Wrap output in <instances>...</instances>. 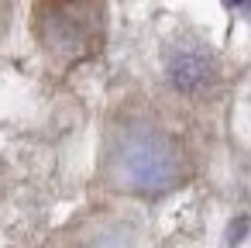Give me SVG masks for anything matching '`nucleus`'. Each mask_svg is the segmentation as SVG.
I'll return each mask as SVG.
<instances>
[{
  "instance_id": "nucleus-1",
  "label": "nucleus",
  "mask_w": 251,
  "mask_h": 248,
  "mask_svg": "<svg viewBox=\"0 0 251 248\" xmlns=\"http://www.w3.org/2000/svg\"><path fill=\"white\" fill-rule=\"evenodd\" d=\"M196 176V152L182 128L151 100H117L97 148V183L124 200L158 203Z\"/></svg>"
},
{
  "instance_id": "nucleus-2",
  "label": "nucleus",
  "mask_w": 251,
  "mask_h": 248,
  "mask_svg": "<svg viewBox=\"0 0 251 248\" xmlns=\"http://www.w3.org/2000/svg\"><path fill=\"white\" fill-rule=\"evenodd\" d=\"M31 35L49 66L73 69L103 52L107 7L103 4H35Z\"/></svg>"
},
{
  "instance_id": "nucleus-3",
  "label": "nucleus",
  "mask_w": 251,
  "mask_h": 248,
  "mask_svg": "<svg viewBox=\"0 0 251 248\" xmlns=\"http://www.w3.org/2000/svg\"><path fill=\"white\" fill-rule=\"evenodd\" d=\"M162 83L176 104L213 107L224 97L227 69L220 52L196 31H176L162 45Z\"/></svg>"
},
{
  "instance_id": "nucleus-4",
  "label": "nucleus",
  "mask_w": 251,
  "mask_h": 248,
  "mask_svg": "<svg viewBox=\"0 0 251 248\" xmlns=\"http://www.w3.org/2000/svg\"><path fill=\"white\" fill-rule=\"evenodd\" d=\"M134 238L138 234L127 220L103 217V220L86 224V231L79 238H73V248H134Z\"/></svg>"
},
{
  "instance_id": "nucleus-5",
  "label": "nucleus",
  "mask_w": 251,
  "mask_h": 248,
  "mask_svg": "<svg viewBox=\"0 0 251 248\" xmlns=\"http://www.w3.org/2000/svg\"><path fill=\"white\" fill-rule=\"evenodd\" d=\"M11 4H0V42L7 38V31H11Z\"/></svg>"
},
{
  "instance_id": "nucleus-6",
  "label": "nucleus",
  "mask_w": 251,
  "mask_h": 248,
  "mask_svg": "<svg viewBox=\"0 0 251 248\" xmlns=\"http://www.w3.org/2000/svg\"><path fill=\"white\" fill-rule=\"evenodd\" d=\"M4 193H7V165L0 159V200H4Z\"/></svg>"
}]
</instances>
